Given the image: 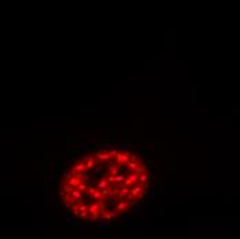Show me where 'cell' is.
I'll use <instances>...</instances> for the list:
<instances>
[{"instance_id":"obj_1","label":"cell","mask_w":240,"mask_h":239,"mask_svg":"<svg viewBox=\"0 0 240 239\" xmlns=\"http://www.w3.org/2000/svg\"><path fill=\"white\" fill-rule=\"evenodd\" d=\"M145 191V188H144V185H140V184H137V185H134L132 188H130V192H131L132 195L137 198L138 195H142Z\"/></svg>"},{"instance_id":"obj_2","label":"cell","mask_w":240,"mask_h":239,"mask_svg":"<svg viewBox=\"0 0 240 239\" xmlns=\"http://www.w3.org/2000/svg\"><path fill=\"white\" fill-rule=\"evenodd\" d=\"M95 156H97V159L101 160V162H108L110 160V155H109V152H104V151H100L95 153Z\"/></svg>"},{"instance_id":"obj_3","label":"cell","mask_w":240,"mask_h":239,"mask_svg":"<svg viewBox=\"0 0 240 239\" xmlns=\"http://www.w3.org/2000/svg\"><path fill=\"white\" fill-rule=\"evenodd\" d=\"M128 207H130V202L128 200H124V199L119 200V203H117V210L119 212H123V210L128 209Z\"/></svg>"},{"instance_id":"obj_4","label":"cell","mask_w":240,"mask_h":239,"mask_svg":"<svg viewBox=\"0 0 240 239\" xmlns=\"http://www.w3.org/2000/svg\"><path fill=\"white\" fill-rule=\"evenodd\" d=\"M80 183H82V178H80V177H78V175H76V177L73 175L72 178H69V180H68V184H69L70 187H73V188H78V185Z\"/></svg>"},{"instance_id":"obj_5","label":"cell","mask_w":240,"mask_h":239,"mask_svg":"<svg viewBox=\"0 0 240 239\" xmlns=\"http://www.w3.org/2000/svg\"><path fill=\"white\" fill-rule=\"evenodd\" d=\"M76 173H84L86 170H87V166H86L84 162H79V163H76L75 165V169H73Z\"/></svg>"},{"instance_id":"obj_6","label":"cell","mask_w":240,"mask_h":239,"mask_svg":"<svg viewBox=\"0 0 240 239\" xmlns=\"http://www.w3.org/2000/svg\"><path fill=\"white\" fill-rule=\"evenodd\" d=\"M88 213H94V214H101V212H100V205H98V202H95V203H91V205L88 206Z\"/></svg>"},{"instance_id":"obj_7","label":"cell","mask_w":240,"mask_h":239,"mask_svg":"<svg viewBox=\"0 0 240 239\" xmlns=\"http://www.w3.org/2000/svg\"><path fill=\"white\" fill-rule=\"evenodd\" d=\"M84 163H86V166H87V170H88V169H93L94 167V165H95V160H94L93 156L87 155V156L84 158Z\"/></svg>"},{"instance_id":"obj_8","label":"cell","mask_w":240,"mask_h":239,"mask_svg":"<svg viewBox=\"0 0 240 239\" xmlns=\"http://www.w3.org/2000/svg\"><path fill=\"white\" fill-rule=\"evenodd\" d=\"M109 187V181L108 178H101L100 181H98V185H97V188H100V189H104V188H108Z\"/></svg>"},{"instance_id":"obj_9","label":"cell","mask_w":240,"mask_h":239,"mask_svg":"<svg viewBox=\"0 0 240 239\" xmlns=\"http://www.w3.org/2000/svg\"><path fill=\"white\" fill-rule=\"evenodd\" d=\"M70 196H72V199L79 200L80 198H82V191H80V189H78V188H75L73 191L70 192Z\"/></svg>"},{"instance_id":"obj_10","label":"cell","mask_w":240,"mask_h":239,"mask_svg":"<svg viewBox=\"0 0 240 239\" xmlns=\"http://www.w3.org/2000/svg\"><path fill=\"white\" fill-rule=\"evenodd\" d=\"M91 195H93V199L97 200V202H98V200H101V198L104 196V195H102V191H101L100 188H98V189H95V191H94Z\"/></svg>"},{"instance_id":"obj_11","label":"cell","mask_w":240,"mask_h":239,"mask_svg":"<svg viewBox=\"0 0 240 239\" xmlns=\"http://www.w3.org/2000/svg\"><path fill=\"white\" fill-rule=\"evenodd\" d=\"M149 181H150V177L146 174V171H145V173H141L140 174V183L145 184V183H149Z\"/></svg>"},{"instance_id":"obj_12","label":"cell","mask_w":240,"mask_h":239,"mask_svg":"<svg viewBox=\"0 0 240 239\" xmlns=\"http://www.w3.org/2000/svg\"><path fill=\"white\" fill-rule=\"evenodd\" d=\"M117 166H119V165H113V166H110V169H109V173H110V174L112 175H116L117 173H119V167H117Z\"/></svg>"},{"instance_id":"obj_13","label":"cell","mask_w":240,"mask_h":239,"mask_svg":"<svg viewBox=\"0 0 240 239\" xmlns=\"http://www.w3.org/2000/svg\"><path fill=\"white\" fill-rule=\"evenodd\" d=\"M98 205H100L101 214H102L104 212H106V203H105V200H98Z\"/></svg>"},{"instance_id":"obj_14","label":"cell","mask_w":240,"mask_h":239,"mask_svg":"<svg viewBox=\"0 0 240 239\" xmlns=\"http://www.w3.org/2000/svg\"><path fill=\"white\" fill-rule=\"evenodd\" d=\"M132 184H134V183L131 181V178H130V177H127V178L124 180L123 183H122V185H123V187H127V188H131Z\"/></svg>"},{"instance_id":"obj_15","label":"cell","mask_w":240,"mask_h":239,"mask_svg":"<svg viewBox=\"0 0 240 239\" xmlns=\"http://www.w3.org/2000/svg\"><path fill=\"white\" fill-rule=\"evenodd\" d=\"M128 167L135 171V170H137V167H138V162H135V160H130V162H128Z\"/></svg>"},{"instance_id":"obj_16","label":"cell","mask_w":240,"mask_h":239,"mask_svg":"<svg viewBox=\"0 0 240 239\" xmlns=\"http://www.w3.org/2000/svg\"><path fill=\"white\" fill-rule=\"evenodd\" d=\"M138 174H141V173H145L146 171V167L144 166V165H138V167H137V170H135Z\"/></svg>"},{"instance_id":"obj_17","label":"cell","mask_w":240,"mask_h":239,"mask_svg":"<svg viewBox=\"0 0 240 239\" xmlns=\"http://www.w3.org/2000/svg\"><path fill=\"white\" fill-rule=\"evenodd\" d=\"M78 189H80V191L83 192V191H87V189H88V187H87V184L80 183V184L78 185Z\"/></svg>"},{"instance_id":"obj_18","label":"cell","mask_w":240,"mask_h":239,"mask_svg":"<svg viewBox=\"0 0 240 239\" xmlns=\"http://www.w3.org/2000/svg\"><path fill=\"white\" fill-rule=\"evenodd\" d=\"M124 180H126V177H123V175H119V174L115 175V181H116V183L122 184V183L124 181Z\"/></svg>"},{"instance_id":"obj_19","label":"cell","mask_w":240,"mask_h":239,"mask_svg":"<svg viewBox=\"0 0 240 239\" xmlns=\"http://www.w3.org/2000/svg\"><path fill=\"white\" fill-rule=\"evenodd\" d=\"M117 153H119V151H116V149H112V151H109V155H110V160H113L115 158H117Z\"/></svg>"},{"instance_id":"obj_20","label":"cell","mask_w":240,"mask_h":239,"mask_svg":"<svg viewBox=\"0 0 240 239\" xmlns=\"http://www.w3.org/2000/svg\"><path fill=\"white\" fill-rule=\"evenodd\" d=\"M79 216H80V218H87V217H88V210L80 212V213H79Z\"/></svg>"},{"instance_id":"obj_21","label":"cell","mask_w":240,"mask_h":239,"mask_svg":"<svg viewBox=\"0 0 240 239\" xmlns=\"http://www.w3.org/2000/svg\"><path fill=\"white\" fill-rule=\"evenodd\" d=\"M84 210H88V206H87V205H80V206H79V212H84Z\"/></svg>"},{"instance_id":"obj_22","label":"cell","mask_w":240,"mask_h":239,"mask_svg":"<svg viewBox=\"0 0 240 239\" xmlns=\"http://www.w3.org/2000/svg\"><path fill=\"white\" fill-rule=\"evenodd\" d=\"M135 159H137V158H135V155H132V153H131V156H130V160H135Z\"/></svg>"}]
</instances>
